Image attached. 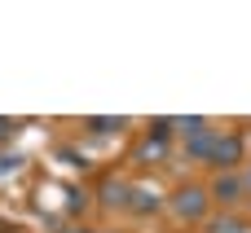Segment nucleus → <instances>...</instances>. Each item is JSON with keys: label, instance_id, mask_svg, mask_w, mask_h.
<instances>
[{"label": "nucleus", "instance_id": "4", "mask_svg": "<svg viewBox=\"0 0 251 233\" xmlns=\"http://www.w3.org/2000/svg\"><path fill=\"white\" fill-rule=\"evenodd\" d=\"M212 145H216V132H212V128H199V132L185 137V150H190V159H199V163H207Z\"/></svg>", "mask_w": 251, "mask_h": 233}, {"label": "nucleus", "instance_id": "7", "mask_svg": "<svg viewBox=\"0 0 251 233\" xmlns=\"http://www.w3.org/2000/svg\"><path fill=\"white\" fill-rule=\"evenodd\" d=\"M216 233H247L243 220H216Z\"/></svg>", "mask_w": 251, "mask_h": 233}, {"label": "nucleus", "instance_id": "5", "mask_svg": "<svg viewBox=\"0 0 251 233\" xmlns=\"http://www.w3.org/2000/svg\"><path fill=\"white\" fill-rule=\"evenodd\" d=\"M88 128H93V132H115V128H124V119H115V115H97V119H88Z\"/></svg>", "mask_w": 251, "mask_h": 233}, {"label": "nucleus", "instance_id": "1", "mask_svg": "<svg viewBox=\"0 0 251 233\" xmlns=\"http://www.w3.org/2000/svg\"><path fill=\"white\" fill-rule=\"evenodd\" d=\"M207 198H216L221 207H238V203L247 198V176H243V172H221L216 185L207 189Z\"/></svg>", "mask_w": 251, "mask_h": 233}, {"label": "nucleus", "instance_id": "2", "mask_svg": "<svg viewBox=\"0 0 251 233\" xmlns=\"http://www.w3.org/2000/svg\"><path fill=\"white\" fill-rule=\"evenodd\" d=\"M207 189L203 185H185V189H176V198H172V211L181 216V220H203L207 216Z\"/></svg>", "mask_w": 251, "mask_h": 233}, {"label": "nucleus", "instance_id": "6", "mask_svg": "<svg viewBox=\"0 0 251 233\" xmlns=\"http://www.w3.org/2000/svg\"><path fill=\"white\" fill-rule=\"evenodd\" d=\"M163 154H168V145H159V141H146V150H141V159H146V163H159Z\"/></svg>", "mask_w": 251, "mask_h": 233}, {"label": "nucleus", "instance_id": "3", "mask_svg": "<svg viewBox=\"0 0 251 233\" xmlns=\"http://www.w3.org/2000/svg\"><path fill=\"white\" fill-rule=\"evenodd\" d=\"M207 163H212V167H221V172H234V167L243 163V141H238V137H216V145H212Z\"/></svg>", "mask_w": 251, "mask_h": 233}]
</instances>
